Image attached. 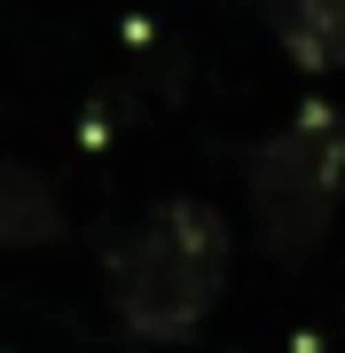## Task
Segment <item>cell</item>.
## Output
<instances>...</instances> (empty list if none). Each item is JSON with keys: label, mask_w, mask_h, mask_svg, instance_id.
Segmentation results:
<instances>
[{"label": "cell", "mask_w": 345, "mask_h": 353, "mask_svg": "<svg viewBox=\"0 0 345 353\" xmlns=\"http://www.w3.org/2000/svg\"><path fill=\"white\" fill-rule=\"evenodd\" d=\"M220 283H228V220L205 196H165L126 243H110V306L126 338H189L220 306Z\"/></svg>", "instance_id": "1"}, {"label": "cell", "mask_w": 345, "mask_h": 353, "mask_svg": "<svg viewBox=\"0 0 345 353\" xmlns=\"http://www.w3.org/2000/svg\"><path fill=\"white\" fill-rule=\"evenodd\" d=\"M243 181H251V212H259L267 252L306 259L345 204V110L306 102L291 126H275L243 157Z\"/></svg>", "instance_id": "2"}, {"label": "cell", "mask_w": 345, "mask_h": 353, "mask_svg": "<svg viewBox=\"0 0 345 353\" xmlns=\"http://www.w3.org/2000/svg\"><path fill=\"white\" fill-rule=\"evenodd\" d=\"M63 236V196L48 189L39 165H0V252H39Z\"/></svg>", "instance_id": "3"}, {"label": "cell", "mask_w": 345, "mask_h": 353, "mask_svg": "<svg viewBox=\"0 0 345 353\" xmlns=\"http://www.w3.org/2000/svg\"><path fill=\"white\" fill-rule=\"evenodd\" d=\"M275 39L298 71H345V0H275Z\"/></svg>", "instance_id": "4"}]
</instances>
